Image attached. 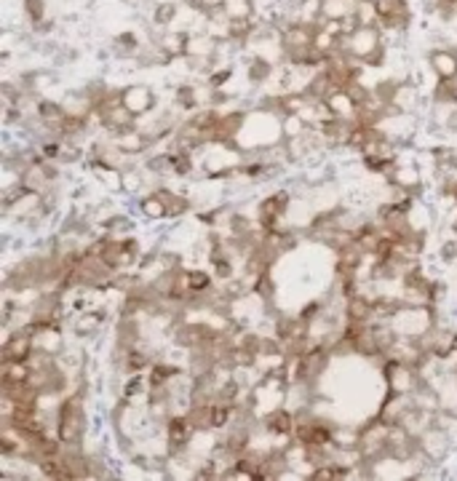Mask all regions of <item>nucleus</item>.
<instances>
[{
  "label": "nucleus",
  "mask_w": 457,
  "mask_h": 481,
  "mask_svg": "<svg viewBox=\"0 0 457 481\" xmlns=\"http://www.w3.org/2000/svg\"><path fill=\"white\" fill-rule=\"evenodd\" d=\"M80 422H83V412H80V404L75 399L64 401L61 404V412H59V436L61 441L73 444L80 438Z\"/></svg>",
  "instance_id": "nucleus-1"
},
{
  "label": "nucleus",
  "mask_w": 457,
  "mask_h": 481,
  "mask_svg": "<svg viewBox=\"0 0 457 481\" xmlns=\"http://www.w3.org/2000/svg\"><path fill=\"white\" fill-rule=\"evenodd\" d=\"M430 67L436 70L439 80H455L457 78V54L449 48H436L430 51Z\"/></svg>",
  "instance_id": "nucleus-2"
},
{
  "label": "nucleus",
  "mask_w": 457,
  "mask_h": 481,
  "mask_svg": "<svg viewBox=\"0 0 457 481\" xmlns=\"http://www.w3.org/2000/svg\"><path fill=\"white\" fill-rule=\"evenodd\" d=\"M32 350V340H30V331H19L14 340H8L6 343V347H3V356H6V361H24L27 356H30Z\"/></svg>",
  "instance_id": "nucleus-3"
},
{
  "label": "nucleus",
  "mask_w": 457,
  "mask_h": 481,
  "mask_svg": "<svg viewBox=\"0 0 457 481\" xmlns=\"http://www.w3.org/2000/svg\"><path fill=\"white\" fill-rule=\"evenodd\" d=\"M123 105L131 113H142L147 110V105H152V94L145 86H131L129 91H123Z\"/></svg>",
  "instance_id": "nucleus-4"
},
{
  "label": "nucleus",
  "mask_w": 457,
  "mask_h": 481,
  "mask_svg": "<svg viewBox=\"0 0 457 481\" xmlns=\"http://www.w3.org/2000/svg\"><path fill=\"white\" fill-rule=\"evenodd\" d=\"M265 425H268V431H273V433H278V436H289L297 422L289 417V412H284V409H275L273 415L265 420Z\"/></svg>",
  "instance_id": "nucleus-5"
},
{
  "label": "nucleus",
  "mask_w": 457,
  "mask_h": 481,
  "mask_svg": "<svg viewBox=\"0 0 457 481\" xmlns=\"http://www.w3.org/2000/svg\"><path fill=\"white\" fill-rule=\"evenodd\" d=\"M190 433H193L190 420H184V417H174V420L168 422V438H171V444H174V447H184V441L190 438Z\"/></svg>",
  "instance_id": "nucleus-6"
},
{
  "label": "nucleus",
  "mask_w": 457,
  "mask_h": 481,
  "mask_svg": "<svg viewBox=\"0 0 457 481\" xmlns=\"http://www.w3.org/2000/svg\"><path fill=\"white\" fill-rule=\"evenodd\" d=\"M22 8H24V14H27V19H30L32 24H38L43 19V14H46V3L43 0H24Z\"/></svg>",
  "instance_id": "nucleus-7"
},
{
  "label": "nucleus",
  "mask_w": 457,
  "mask_h": 481,
  "mask_svg": "<svg viewBox=\"0 0 457 481\" xmlns=\"http://www.w3.org/2000/svg\"><path fill=\"white\" fill-rule=\"evenodd\" d=\"M249 76H252V80H265V78L270 76V62L265 59H254L252 62V67H249Z\"/></svg>",
  "instance_id": "nucleus-8"
},
{
  "label": "nucleus",
  "mask_w": 457,
  "mask_h": 481,
  "mask_svg": "<svg viewBox=\"0 0 457 481\" xmlns=\"http://www.w3.org/2000/svg\"><path fill=\"white\" fill-rule=\"evenodd\" d=\"M187 281H190V292L196 294V292H203V289L209 286V275H206V273H201V271L187 273Z\"/></svg>",
  "instance_id": "nucleus-9"
},
{
  "label": "nucleus",
  "mask_w": 457,
  "mask_h": 481,
  "mask_svg": "<svg viewBox=\"0 0 457 481\" xmlns=\"http://www.w3.org/2000/svg\"><path fill=\"white\" fill-rule=\"evenodd\" d=\"M115 48H121L123 54H131V51L137 48V38H134L131 32H123V35L115 38Z\"/></svg>",
  "instance_id": "nucleus-10"
},
{
  "label": "nucleus",
  "mask_w": 457,
  "mask_h": 481,
  "mask_svg": "<svg viewBox=\"0 0 457 481\" xmlns=\"http://www.w3.org/2000/svg\"><path fill=\"white\" fill-rule=\"evenodd\" d=\"M174 14H177V8H174L171 3H161L158 11H155V22H158V24H168V22L174 19Z\"/></svg>",
  "instance_id": "nucleus-11"
}]
</instances>
